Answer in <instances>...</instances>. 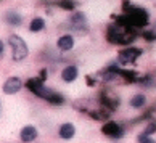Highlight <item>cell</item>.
<instances>
[{"label": "cell", "mask_w": 156, "mask_h": 143, "mask_svg": "<svg viewBox=\"0 0 156 143\" xmlns=\"http://www.w3.org/2000/svg\"><path fill=\"white\" fill-rule=\"evenodd\" d=\"M74 47V39L71 36H63L58 39V48L63 51H68Z\"/></svg>", "instance_id": "obj_10"}, {"label": "cell", "mask_w": 156, "mask_h": 143, "mask_svg": "<svg viewBox=\"0 0 156 143\" xmlns=\"http://www.w3.org/2000/svg\"><path fill=\"white\" fill-rule=\"evenodd\" d=\"M27 89H29L31 92H34L37 96H42V98L48 100L50 103H55V105L63 103V96L55 93V92H51L50 89H45L42 79H29V81H27Z\"/></svg>", "instance_id": "obj_3"}, {"label": "cell", "mask_w": 156, "mask_h": 143, "mask_svg": "<svg viewBox=\"0 0 156 143\" xmlns=\"http://www.w3.org/2000/svg\"><path fill=\"white\" fill-rule=\"evenodd\" d=\"M74 132H76V129H74L73 124H63L60 127V135L63 137V138H71V137L74 135Z\"/></svg>", "instance_id": "obj_11"}, {"label": "cell", "mask_w": 156, "mask_h": 143, "mask_svg": "<svg viewBox=\"0 0 156 143\" xmlns=\"http://www.w3.org/2000/svg\"><path fill=\"white\" fill-rule=\"evenodd\" d=\"M37 137V130L32 125H26L24 129L21 130V140L23 141H32Z\"/></svg>", "instance_id": "obj_9"}, {"label": "cell", "mask_w": 156, "mask_h": 143, "mask_svg": "<svg viewBox=\"0 0 156 143\" xmlns=\"http://www.w3.org/2000/svg\"><path fill=\"white\" fill-rule=\"evenodd\" d=\"M58 5H60L61 8H65V10H73L74 8V3L71 2V0H61Z\"/></svg>", "instance_id": "obj_16"}, {"label": "cell", "mask_w": 156, "mask_h": 143, "mask_svg": "<svg viewBox=\"0 0 156 143\" xmlns=\"http://www.w3.org/2000/svg\"><path fill=\"white\" fill-rule=\"evenodd\" d=\"M8 44H10L11 50H13V60L21 61V60H24L26 56H27V45H26V42L23 40L21 37L10 36Z\"/></svg>", "instance_id": "obj_4"}, {"label": "cell", "mask_w": 156, "mask_h": 143, "mask_svg": "<svg viewBox=\"0 0 156 143\" xmlns=\"http://www.w3.org/2000/svg\"><path fill=\"white\" fill-rule=\"evenodd\" d=\"M118 23V21H116ZM135 37V32L130 26L118 23L116 26H111L108 29V40L113 44H130Z\"/></svg>", "instance_id": "obj_2"}, {"label": "cell", "mask_w": 156, "mask_h": 143, "mask_svg": "<svg viewBox=\"0 0 156 143\" xmlns=\"http://www.w3.org/2000/svg\"><path fill=\"white\" fill-rule=\"evenodd\" d=\"M44 26H45V21H44V19H40V18H36V19H32V21H31V31H32V32L42 31V29H44Z\"/></svg>", "instance_id": "obj_14"}, {"label": "cell", "mask_w": 156, "mask_h": 143, "mask_svg": "<svg viewBox=\"0 0 156 143\" xmlns=\"http://www.w3.org/2000/svg\"><path fill=\"white\" fill-rule=\"evenodd\" d=\"M140 53H142L140 48H126L119 53V61L122 65H130L140 56Z\"/></svg>", "instance_id": "obj_5"}, {"label": "cell", "mask_w": 156, "mask_h": 143, "mask_svg": "<svg viewBox=\"0 0 156 143\" xmlns=\"http://www.w3.org/2000/svg\"><path fill=\"white\" fill-rule=\"evenodd\" d=\"M71 23L73 26H76L77 29H85V26H87V23H85V16L82 13H76L71 18Z\"/></svg>", "instance_id": "obj_12"}, {"label": "cell", "mask_w": 156, "mask_h": 143, "mask_svg": "<svg viewBox=\"0 0 156 143\" xmlns=\"http://www.w3.org/2000/svg\"><path fill=\"white\" fill-rule=\"evenodd\" d=\"M76 77H77V68L76 66H66L61 72V79L65 82H73V81H76Z\"/></svg>", "instance_id": "obj_8"}, {"label": "cell", "mask_w": 156, "mask_h": 143, "mask_svg": "<svg viewBox=\"0 0 156 143\" xmlns=\"http://www.w3.org/2000/svg\"><path fill=\"white\" fill-rule=\"evenodd\" d=\"M7 21L10 23V24H13V26H20L23 18L18 13H15V11H8V13H7Z\"/></svg>", "instance_id": "obj_13"}, {"label": "cell", "mask_w": 156, "mask_h": 143, "mask_svg": "<svg viewBox=\"0 0 156 143\" xmlns=\"http://www.w3.org/2000/svg\"><path fill=\"white\" fill-rule=\"evenodd\" d=\"M122 8L126 15L122 18H118V23H122V24H127L130 27H143L148 23V13L143 8L134 7L129 2H124Z\"/></svg>", "instance_id": "obj_1"}, {"label": "cell", "mask_w": 156, "mask_h": 143, "mask_svg": "<svg viewBox=\"0 0 156 143\" xmlns=\"http://www.w3.org/2000/svg\"><path fill=\"white\" fill-rule=\"evenodd\" d=\"M145 105V96L143 95H135L134 98L130 100V106L132 108H142Z\"/></svg>", "instance_id": "obj_15"}, {"label": "cell", "mask_w": 156, "mask_h": 143, "mask_svg": "<svg viewBox=\"0 0 156 143\" xmlns=\"http://www.w3.org/2000/svg\"><path fill=\"white\" fill-rule=\"evenodd\" d=\"M156 130V124H150L148 127H147V130H145V134H148V135H151L153 132Z\"/></svg>", "instance_id": "obj_18"}, {"label": "cell", "mask_w": 156, "mask_h": 143, "mask_svg": "<svg viewBox=\"0 0 156 143\" xmlns=\"http://www.w3.org/2000/svg\"><path fill=\"white\" fill-rule=\"evenodd\" d=\"M143 36H145V39H150V40H151V39H156V34H151V32H145Z\"/></svg>", "instance_id": "obj_19"}, {"label": "cell", "mask_w": 156, "mask_h": 143, "mask_svg": "<svg viewBox=\"0 0 156 143\" xmlns=\"http://www.w3.org/2000/svg\"><path fill=\"white\" fill-rule=\"evenodd\" d=\"M101 132L105 134V135H108V137H113V138H119V137L122 135V129H121L116 122L109 121V122H106L101 127Z\"/></svg>", "instance_id": "obj_6"}, {"label": "cell", "mask_w": 156, "mask_h": 143, "mask_svg": "<svg viewBox=\"0 0 156 143\" xmlns=\"http://www.w3.org/2000/svg\"><path fill=\"white\" fill-rule=\"evenodd\" d=\"M138 140H140V141H153V138H151V137H150L148 134L140 135V137H138Z\"/></svg>", "instance_id": "obj_17"}, {"label": "cell", "mask_w": 156, "mask_h": 143, "mask_svg": "<svg viewBox=\"0 0 156 143\" xmlns=\"http://www.w3.org/2000/svg\"><path fill=\"white\" fill-rule=\"evenodd\" d=\"M20 89H21V79H18V77H10L3 85V92L8 93V95L16 93Z\"/></svg>", "instance_id": "obj_7"}]
</instances>
